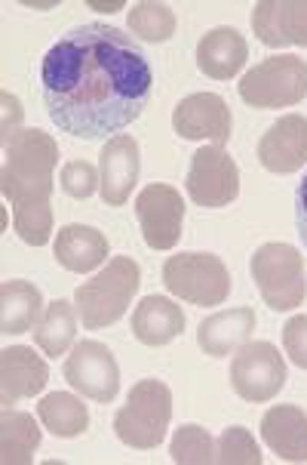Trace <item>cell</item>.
<instances>
[{
    "label": "cell",
    "instance_id": "1",
    "mask_svg": "<svg viewBox=\"0 0 307 465\" xmlns=\"http://www.w3.org/2000/svg\"><path fill=\"white\" fill-rule=\"evenodd\" d=\"M50 121L74 139H114L151 102L154 71L145 50L108 22L74 25L41 62Z\"/></svg>",
    "mask_w": 307,
    "mask_h": 465
},
{
    "label": "cell",
    "instance_id": "2",
    "mask_svg": "<svg viewBox=\"0 0 307 465\" xmlns=\"http://www.w3.org/2000/svg\"><path fill=\"white\" fill-rule=\"evenodd\" d=\"M59 163V145L43 130H22L6 145L0 188L15 210V234L28 247H43L53 234V170Z\"/></svg>",
    "mask_w": 307,
    "mask_h": 465
},
{
    "label": "cell",
    "instance_id": "3",
    "mask_svg": "<svg viewBox=\"0 0 307 465\" xmlns=\"http://www.w3.org/2000/svg\"><path fill=\"white\" fill-rule=\"evenodd\" d=\"M141 268L136 259L117 256L111 259L92 281L81 283L74 290V309L81 314L86 330L111 327L130 309L132 296L139 290Z\"/></svg>",
    "mask_w": 307,
    "mask_h": 465
},
{
    "label": "cell",
    "instance_id": "4",
    "mask_svg": "<svg viewBox=\"0 0 307 465\" xmlns=\"http://www.w3.org/2000/svg\"><path fill=\"white\" fill-rule=\"evenodd\" d=\"M172 420V391L160 380H141L132 385L126 404L114 413V431L126 447L154 450L167 438Z\"/></svg>",
    "mask_w": 307,
    "mask_h": 465
},
{
    "label": "cell",
    "instance_id": "5",
    "mask_svg": "<svg viewBox=\"0 0 307 465\" xmlns=\"http://www.w3.org/2000/svg\"><path fill=\"white\" fill-rule=\"evenodd\" d=\"M252 281L258 293L273 312H293L307 296V272L304 259L289 243H264L249 259Z\"/></svg>",
    "mask_w": 307,
    "mask_h": 465
},
{
    "label": "cell",
    "instance_id": "6",
    "mask_svg": "<svg viewBox=\"0 0 307 465\" xmlns=\"http://www.w3.org/2000/svg\"><path fill=\"white\" fill-rule=\"evenodd\" d=\"M163 283L172 296L191 305H222L231 293V274L227 265L212 253H178L163 265Z\"/></svg>",
    "mask_w": 307,
    "mask_h": 465
},
{
    "label": "cell",
    "instance_id": "7",
    "mask_svg": "<svg viewBox=\"0 0 307 465\" xmlns=\"http://www.w3.org/2000/svg\"><path fill=\"white\" fill-rule=\"evenodd\" d=\"M307 96V62L298 56H271L246 71L240 99L252 108H286Z\"/></svg>",
    "mask_w": 307,
    "mask_h": 465
},
{
    "label": "cell",
    "instance_id": "8",
    "mask_svg": "<svg viewBox=\"0 0 307 465\" xmlns=\"http://www.w3.org/2000/svg\"><path fill=\"white\" fill-rule=\"evenodd\" d=\"M231 385L249 404L277 398L286 385V361L271 342H246L231 361Z\"/></svg>",
    "mask_w": 307,
    "mask_h": 465
},
{
    "label": "cell",
    "instance_id": "9",
    "mask_svg": "<svg viewBox=\"0 0 307 465\" xmlns=\"http://www.w3.org/2000/svg\"><path fill=\"white\" fill-rule=\"evenodd\" d=\"M65 380L81 395L99 401V404H111L120 391V367L105 342L83 339L65 358Z\"/></svg>",
    "mask_w": 307,
    "mask_h": 465
},
{
    "label": "cell",
    "instance_id": "10",
    "mask_svg": "<svg viewBox=\"0 0 307 465\" xmlns=\"http://www.w3.org/2000/svg\"><path fill=\"white\" fill-rule=\"evenodd\" d=\"M187 194L197 207H227L240 194L237 161L222 145H206L191 157Z\"/></svg>",
    "mask_w": 307,
    "mask_h": 465
},
{
    "label": "cell",
    "instance_id": "11",
    "mask_svg": "<svg viewBox=\"0 0 307 465\" xmlns=\"http://www.w3.org/2000/svg\"><path fill=\"white\" fill-rule=\"evenodd\" d=\"M136 216L151 250H172L182 238L185 223V198L172 185L154 183L141 188L136 198Z\"/></svg>",
    "mask_w": 307,
    "mask_h": 465
},
{
    "label": "cell",
    "instance_id": "12",
    "mask_svg": "<svg viewBox=\"0 0 307 465\" xmlns=\"http://www.w3.org/2000/svg\"><path fill=\"white\" fill-rule=\"evenodd\" d=\"M172 127L182 139H212L216 145L225 148L231 139L234 121L231 108L216 93H194V96L182 99L172 112Z\"/></svg>",
    "mask_w": 307,
    "mask_h": 465
},
{
    "label": "cell",
    "instance_id": "13",
    "mask_svg": "<svg viewBox=\"0 0 307 465\" xmlns=\"http://www.w3.org/2000/svg\"><path fill=\"white\" fill-rule=\"evenodd\" d=\"M252 31L264 46H307V0H262L252 10Z\"/></svg>",
    "mask_w": 307,
    "mask_h": 465
},
{
    "label": "cell",
    "instance_id": "14",
    "mask_svg": "<svg viewBox=\"0 0 307 465\" xmlns=\"http://www.w3.org/2000/svg\"><path fill=\"white\" fill-rule=\"evenodd\" d=\"M141 152L132 136H114L99 154V176H101V201L108 207H123L130 201L132 188L139 183Z\"/></svg>",
    "mask_w": 307,
    "mask_h": 465
},
{
    "label": "cell",
    "instance_id": "15",
    "mask_svg": "<svg viewBox=\"0 0 307 465\" xmlns=\"http://www.w3.org/2000/svg\"><path fill=\"white\" fill-rule=\"evenodd\" d=\"M258 161L267 173L289 176L307 163V117L286 114L258 142Z\"/></svg>",
    "mask_w": 307,
    "mask_h": 465
},
{
    "label": "cell",
    "instance_id": "16",
    "mask_svg": "<svg viewBox=\"0 0 307 465\" xmlns=\"http://www.w3.org/2000/svg\"><path fill=\"white\" fill-rule=\"evenodd\" d=\"M50 380V367L43 358H37L34 349L25 345H10L0 351V401L4 407H15V401L34 398L43 391Z\"/></svg>",
    "mask_w": 307,
    "mask_h": 465
},
{
    "label": "cell",
    "instance_id": "17",
    "mask_svg": "<svg viewBox=\"0 0 307 465\" xmlns=\"http://www.w3.org/2000/svg\"><path fill=\"white\" fill-rule=\"evenodd\" d=\"M246 59L249 46L237 28H212L197 44V68L206 77H212V81H231L246 65Z\"/></svg>",
    "mask_w": 307,
    "mask_h": 465
},
{
    "label": "cell",
    "instance_id": "18",
    "mask_svg": "<svg viewBox=\"0 0 307 465\" xmlns=\"http://www.w3.org/2000/svg\"><path fill=\"white\" fill-rule=\"evenodd\" d=\"M252 333H255V312L249 305H240V309L209 314L197 330V342L209 358H227L234 349H243Z\"/></svg>",
    "mask_w": 307,
    "mask_h": 465
},
{
    "label": "cell",
    "instance_id": "19",
    "mask_svg": "<svg viewBox=\"0 0 307 465\" xmlns=\"http://www.w3.org/2000/svg\"><path fill=\"white\" fill-rule=\"evenodd\" d=\"M262 438L280 460L307 462V413L295 404L271 407L262 420Z\"/></svg>",
    "mask_w": 307,
    "mask_h": 465
},
{
    "label": "cell",
    "instance_id": "20",
    "mask_svg": "<svg viewBox=\"0 0 307 465\" xmlns=\"http://www.w3.org/2000/svg\"><path fill=\"white\" fill-rule=\"evenodd\" d=\"M132 333L141 345H151V349L169 345L185 333V312L172 299L145 296L132 314Z\"/></svg>",
    "mask_w": 307,
    "mask_h": 465
},
{
    "label": "cell",
    "instance_id": "21",
    "mask_svg": "<svg viewBox=\"0 0 307 465\" xmlns=\"http://www.w3.org/2000/svg\"><path fill=\"white\" fill-rule=\"evenodd\" d=\"M53 253L62 268L74 274L96 272V268L108 259V241L99 228L92 225H65L56 234Z\"/></svg>",
    "mask_w": 307,
    "mask_h": 465
},
{
    "label": "cell",
    "instance_id": "22",
    "mask_svg": "<svg viewBox=\"0 0 307 465\" xmlns=\"http://www.w3.org/2000/svg\"><path fill=\"white\" fill-rule=\"evenodd\" d=\"M43 293L28 281H4L0 287V330L10 336L28 333L43 318Z\"/></svg>",
    "mask_w": 307,
    "mask_h": 465
},
{
    "label": "cell",
    "instance_id": "23",
    "mask_svg": "<svg viewBox=\"0 0 307 465\" xmlns=\"http://www.w3.org/2000/svg\"><path fill=\"white\" fill-rule=\"evenodd\" d=\"M41 447V429L31 413L6 407L0 416V460L4 465H28Z\"/></svg>",
    "mask_w": 307,
    "mask_h": 465
},
{
    "label": "cell",
    "instance_id": "24",
    "mask_svg": "<svg viewBox=\"0 0 307 465\" xmlns=\"http://www.w3.org/2000/svg\"><path fill=\"white\" fill-rule=\"evenodd\" d=\"M77 318L81 314L71 309L65 299H56V302L46 305L43 318L34 327V339L46 358H62L71 349V342L77 336Z\"/></svg>",
    "mask_w": 307,
    "mask_h": 465
},
{
    "label": "cell",
    "instance_id": "25",
    "mask_svg": "<svg viewBox=\"0 0 307 465\" xmlns=\"http://www.w3.org/2000/svg\"><path fill=\"white\" fill-rule=\"evenodd\" d=\"M37 416L56 438H77L90 425V413L81 398L68 395V391H53V395L41 398L37 404Z\"/></svg>",
    "mask_w": 307,
    "mask_h": 465
},
{
    "label": "cell",
    "instance_id": "26",
    "mask_svg": "<svg viewBox=\"0 0 307 465\" xmlns=\"http://www.w3.org/2000/svg\"><path fill=\"white\" fill-rule=\"evenodd\" d=\"M130 28L132 35L148 44H167L176 35V15L167 4L145 0V4H136L130 10Z\"/></svg>",
    "mask_w": 307,
    "mask_h": 465
},
{
    "label": "cell",
    "instance_id": "27",
    "mask_svg": "<svg viewBox=\"0 0 307 465\" xmlns=\"http://www.w3.org/2000/svg\"><path fill=\"white\" fill-rule=\"evenodd\" d=\"M169 456L178 465H209L216 462V444L200 425H182L169 444Z\"/></svg>",
    "mask_w": 307,
    "mask_h": 465
},
{
    "label": "cell",
    "instance_id": "28",
    "mask_svg": "<svg viewBox=\"0 0 307 465\" xmlns=\"http://www.w3.org/2000/svg\"><path fill=\"white\" fill-rule=\"evenodd\" d=\"M216 462L222 465H262V453L258 444L252 438V431H246L243 425H231L222 431L216 444Z\"/></svg>",
    "mask_w": 307,
    "mask_h": 465
},
{
    "label": "cell",
    "instance_id": "29",
    "mask_svg": "<svg viewBox=\"0 0 307 465\" xmlns=\"http://www.w3.org/2000/svg\"><path fill=\"white\" fill-rule=\"evenodd\" d=\"M101 185L99 170L90 161H71L62 167V192L77 201H86Z\"/></svg>",
    "mask_w": 307,
    "mask_h": 465
},
{
    "label": "cell",
    "instance_id": "30",
    "mask_svg": "<svg viewBox=\"0 0 307 465\" xmlns=\"http://www.w3.org/2000/svg\"><path fill=\"white\" fill-rule=\"evenodd\" d=\"M283 345L295 367L307 370V314H295L283 327Z\"/></svg>",
    "mask_w": 307,
    "mask_h": 465
},
{
    "label": "cell",
    "instance_id": "31",
    "mask_svg": "<svg viewBox=\"0 0 307 465\" xmlns=\"http://www.w3.org/2000/svg\"><path fill=\"white\" fill-rule=\"evenodd\" d=\"M19 124H22V105L19 99L4 93V148L19 136Z\"/></svg>",
    "mask_w": 307,
    "mask_h": 465
},
{
    "label": "cell",
    "instance_id": "32",
    "mask_svg": "<svg viewBox=\"0 0 307 465\" xmlns=\"http://www.w3.org/2000/svg\"><path fill=\"white\" fill-rule=\"evenodd\" d=\"M295 225H298L302 241L307 243V173H304V179L295 188Z\"/></svg>",
    "mask_w": 307,
    "mask_h": 465
}]
</instances>
